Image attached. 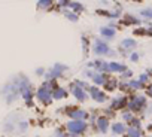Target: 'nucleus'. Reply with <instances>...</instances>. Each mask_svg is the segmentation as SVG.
<instances>
[{"label": "nucleus", "mask_w": 152, "mask_h": 137, "mask_svg": "<svg viewBox=\"0 0 152 137\" xmlns=\"http://www.w3.org/2000/svg\"><path fill=\"white\" fill-rule=\"evenodd\" d=\"M137 58H139V55H137V54H133V55H131V60H133V61H136Z\"/></svg>", "instance_id": "26"}, {"label": "nucleus", "mask_w": 152, "mask_h": 137, "mask_svg": "<svg viewBox=\"0 0 152 137\" xmlns=\"http://www.w3.org/2000/svg\"><path fill=\"white\" fill-rule=\"evenodd\" d=\"M36 73H37V75H42V73H43V70H42V68H39V70H36Z\"/></svg>", "instance_id": "27"}, {"label": "nucleus", "mask_w": 152, "mask_h": 137, "mask_svg": "<svg viewBox=\"0 0 152 137\" xmlns=\"http://www.w3.org/2000/svg\"><path fill=\"white\" fill-rule=\"evenodd\" d=\"M100 33L103 34L104 37H113L115 36V30H112V28H107V27H103V28H100Z\"/></svg>", "instance_id": "11"}, {"label": "nucleus", "mask_w": 152, "mask_h": 137, "mask_svg": "<svg viewBox=\"0 0 152 137\" xmlns=\"http://www.w3.org/2000/svg\"><path fill=\"white\" fill-rule=\"evenodd\" d=\"M69 5H70L75 11H81V9H82V5H81V3H69Z\"/></svg>", "instance_id": "21"}, {"label": "nucleus", "mask_w": 152, "mask_h": 137, "mask_svg": "<svg viewBox=\"0 0 152 137\" xmlns=\"http://www.w3.org/2000/svg\"><path fill=\"white\" fill-rule=\"evenodd\" d=\"M37 5H39V8H48L49 5H52V2H49V0H46V2H39Z\"/></svg>", "instance_id": "20"}, {"label": "nucleus", "mask_w": 152, "mask_h": 137, "mask_svg": "<svg viewBox=\"0 0 152 137\" xmlns=\"http://www.w3.org/2000/svg\"><path fill=\"white\" fill-rule=\"evenodd\" d=\"M73 94H75V97L78 98L79 101H84V100L87 98V95H85L84 89H81L79 87H73Z\"/></svg>", "instance_id": "6"}, {"label": "nucleus", "mask_w": 152, "mask_h": 137, "mask_svg": "<svg viewBox=\"0 0 152 137\" xmlns=\"http://www.w3.org/2000/svg\"><path fill=\"white\" fill-rule=\"evenodd\" d=\"M136 45V42L133 40V39H125V40H122V48H133Z\"/></svg>", "instance_id": "16"}, {"label": "nucleus", "mask_w": 152, "mask_h": 137, "mask_svg": "<svg viewBox=\"0 0 152 137\" xmlns=\"http://www.w3.org/2000/svg\"><path fill=\"white\" fill-rule=\"evenodd\" d=\"M130 85H131V87H134V88H139V87H142L140 81H131V82H130Z\"/></svg>", "instance_id": "22"}, {"label": "nucleus", "mask_w": 152, "mask_h": 137, "mask_svg": "<svg viewBox=\"0 0 152 137\" xmlns=\"http://www.w3.org/2000/svg\"><path fill=\"white\" fill-rule=\"evenodd\" d=\"M142 15L148 17V18H152V9H143L142 11Z\"/></svg>", "instance_id": "18"}, {"label": "nucleus", "mask_w": 152, "mask_h": 137, "mask_svg": "<svg viewBox=\"0 0 152 137\" xmlns=\"http://www.w3.org/2000/svg\"><path fill=\"white\" fill-rule=\"evenodd\" d=\"M107 125H109L107 118L100 116V118H98V128H100V131H101V133H106V131H107Z\"/></svg>", "instance_id": "8"}, {"label": "nucleus", "mask_w": 152, "mask_h": 137, "mask_svg": "<svg viewBox=\"0 0 152 137\" xmlns=\"http://www.w3.org/2000/svg\"><path fill=\"white\" fill-rule=\"evenodd\" d=\"M75 121H82V118H85L87 116V113L84 112V110H73L72 113H69Z\"/></svg>", "instance_id": "9"}, {"label": "nucleus", "mask_w": 152, "mask_h": 137, "mask_svg": "<svg viewBox=\"0 0 152 137\" xmlns=\"http://www.w3.org/2000/svg\"><path fill=\"white\" fill-rule=\"evenodd\" d=\"M90 94H91V97H93L96 101H98V103H103V101L106 100V95H104V92H101V91H100V89H97L96 87L90 88Z\"/></svg>", "instance_id": "4"}, {"label": "nucleus", "mask_w": 152, "mask_h": 137, "mask_svg": "<svg viewBox=\"0 0 152 137\" xmlns=\"http://www.w3.org/2000/svg\"><path fill=\"white\" fill-rule=\"evenodd\" d=\"M146 79H148V75H142V76H140V84H142V82H145Z\"/></svg>", "instance_id": "24"}, {"label": "nucleus", "mask_w": 152, "mask_h": 137, "mask_svg": "<svg viewBox=\"0 0 152 137\" xmlns=\"http://www.w3.org/2000/svg\"><path fill=\"white\" fill-rule=\"evenodd\" d=\"M94 52L97 55H113V54H115L113 51L110 52V48L103 40H96V43H94Z\"/></svg>", "instance_id": "1"}, {"label": "nucleus", "mask_w": 152, "mask_h": 137, "mask_svg": "<svg viewBox=\"0 0 152 137\" xmlns=\"http://www.w3.org/2000/svg\"><path fill=\"white\" fill-rule=\"evenodd\" d=\"M106 76L104 75H96L94 76V82L97 84V85H103V84H106Z\"/></svg>", "instance_id": "14"}, {"label": "nucleus", "mask_w": 152, "mask_h": 137, "mask_svg": "<svg viewBox=\"0 0 152 137\" xmlns=\"http://www.w3.org/2000/svg\"><path fill=\"white\" fill-rule=\"evenodd\" d=\"M134 101H136V100H134ZM142 106H145V98H143V97H137V101L130 105V107H131L133 110H139Z\"/></svg>", "instance_id": "10"}, {"label": "nucleus", "mask_w": 152, "mask_h": 137, "mask_svg": "<svg viewBox=\"0 0 152 137\" xmlns=\"http://www.w3.org/2000/svg\"><path fill=\"white\" fill-rule=\"evenodd\" d=\"M128 136H130V137H140V131L131 127V128L128 130Z\"/></svg>", "instance_id": "17"}, {"label": "nucleus", "mask_w": 152, "mask_h": 137, "mask_svg": "<svg viewBox=\"0 0 152 137\" xmlns=\"http://www.w3.org/2000/svg\"><path fill=\"white\" fill-rule=\"evenodd\" d=\"M148 95H149V97H152V85L148 88Z\"/></svg>", "instance_id": "25"}, {"label": "nucleus", "mask_w": 152, "mask_h": 137, "mask_svg": "<svg viewBox=\"0 0 152 137\" xmlns=\"http://www.w3.org/2000/svg\"><path fill=\"white\" fill-rule=\"evenodd\" d=\"M125 70V66L119 63H109V72H122Z\"/></svg>", "instance_id": "7"}, {"label": "nucleus", "mask_w": 152, "mask_h": 137, "mask_svg": "<svg viewBox=\"0 0 152 137\" xmlns=\"http://www.w3.org/2000/svg\"><path fill=\"white\" fill-rule=\"evenodd\" d=\"M37 97H39L41 101H45V103H51V100H52V94L49 91H46L45 88H41L37 91Z\"/></svg>", "instance_id": "5"}, {"label": "nucleus", "mask_w": 152, "mask_h": 137, "mask_svg": "<svg viewBox=\"0 0 152 137\" xmlns=\"http://www.w3.org/2000/svg\"><path fill=\"white\" fill-rule=\"evenodd\" d=\"M67 128L72 134H81L82 131H85L87 128V124L84 121H70L67 124Z\"/></svg>", "instance_id": "2"}, {"label": "nucleus", "mask_w": 152, "mask_h": 137, "mask_svg": "<svg viewBox=\"0 0 152 137\" xmlns=\"http://www.w3.org/2000/svg\"><path fill=\"white\" fill-rule=\"evenodd\" d=\"M66 70V66H61V64H55L52 68H51V72L49 73H46V79L48 81H52V79H55V78H60L61 76V73Z\"/></svg>", "instance_id": "3"}, {"label": "nucleus", "mask_w": 152, "mask_h": 137, "mask_svg": "<svg viewBox=\"0 0 152 137\" xmlns=\"http://www.w3.org/2000/svg\"><path fill=\"white\" fill-rule=\"evenodd\" d=\"M54 137H66V134H63L60 130H57V131H55V134H54Z\"/></svg>", "instance_id": "23"}, {"label": "nucleus", "mask_w": 152, "mask_h": 137, "mask_svg": "<svg viewBox=\"0 0 152 137\" xmlns=\"http://www.w3.org/2000/svg\"><path fill=\"white\" fill-rule=\"evenodd\" d=\"M112 131L115 133V134H122L124 131H125V127L122 125V124H115L112 127Z\"/></svg>", "instance_id": "13"}, {"label": "nucleus", "mask_w": 152, "mask_h": 137, "mask_svg": "<svg viewBox=\"0 0 152 137\" xmlns=\"http://www.w3.org/2000/svg\"><path fill=\"white\" fill-rule=\"evenodd\" d=\"M125 105V100L124 98H119V100H115L112 103V109H119V107H122Z\"/></svg>", "instance_id": "15"}, {"label": "nucleus", "mask_w": 152, "mask_h": 137, "mask_svg": "<svg viewBox=\"0 0 152 137\" xmlns=\"http://www.w3.org/2000/svg\"><path fill=\"white\" fill-rule=\"evenodd\" d=\"M63 97H66V91H64L63 88H57V89L52 92V98H55V100H60V98H63Z\"/></svg>", "instance_id": "12"}, {"label": "nucleus", "mask_w": 152, "mask_h": 137, "mask_svg": "<svg viewBox=\"0 0 152 137\" xmlns=\"http://www.w3.org/2000/svg\"><path fill=\"white\" fill-rule=\"evenodd\" d=\"M64 14H66V15L69 17V19H72V21H78V15H75V14H70V12H67V11H66Z\"/></svg>", "instance_id": "19"}]
</instances>
